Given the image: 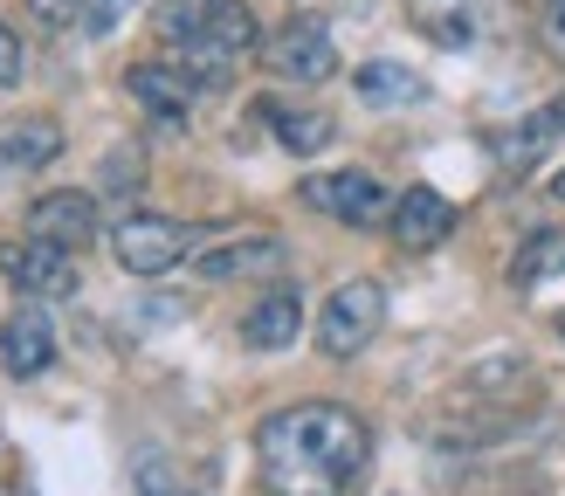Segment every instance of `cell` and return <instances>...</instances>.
<instances>
[{"mask_svg":"<svg viewBox=\"0 0 565 496\" xmlns=\"http://www.w3.org/2000/svg\"><path fill=\"white\" fill-rule=\"evenodd\" d=\"M42 21H76V0H28Z\"/></svg>","mask_w":565,"mask_h":496,"instance_id":"44dd1931","label":"cell"},{"mask_svg":"<svg viewBox=\"0 0 565 496\" xmlns=\"http://www.w3.org/2000/svg\"><path fill=\"white\" fill-rule=\"evenodd\" d=\"M303 331V296L297 290H276V296H263L256 311L242 317V338L256 345V352H282Z\"/></svg>","mask_w":565,"mask_h":496,"instance_id":"7c38bea8","label":"cell"},{"mask_svg":"<svg viewBox=\"0 0 565 496\" xmlns=\"http://www.w3.org/2000/svg\"><path fill=\"white\" fill-rule=\"evenodd\" d=\"M0 366H8L14 379H35V373L55 366V324H49V311H35V303L8 311V324H0Z\"/></svg>","mask_w":565,"mask_h":496,"instance_id":"9c48e42d","label":"cell"},{"mask_svg":"<svg viewBox=\"0 0 565 496\" xmlns=\"http://www.w3.org/2000/svg\"><path fill=\"white\" fill-rule=\"evenodd\" d=\"M256 462L276 496H345L365 468V421L331 400L282 407L256 434Z\"/></svg>","mask_w":565,"mask_h":496,"instance_id":"6da1fadb","label":"cell"},{"mask_svg":"<svg viewBox=\"0 0 565 496\" xmlns=\"http://www.w3.org/2000/svg\"><path fill=\"white\" fill-rule=\"evenodd\" d=\"M193 235L186 220H166V214H125L118 228H110V248H118V262L131 276H166L180 256H193Z\"/></svg>","mask_w":565,"mask_h":496,"instance_id":"277c9868","label":"cell"},{"mask_svg":"<svg viewBox=\"0 0 565 496\" xmlns=\"http://www.w3.org/2000/svg\"><path fill=\"white\" fill-rule=\"evenodd\" d=\"M386 324V290L373 283V276H359V283H338L331 303L318 311V345L331 358H352L373 345V331Z\"/></svg>","mask_w":565,"mask_h":496,"instance_id":"3957f363","label":"cell"},{"mask_svg":"<svg viewBox=\"0 0 565 496\" xmlns=\"http://www.w3.org/2000/svg\"><path fill=\"white\" fill-rule=\"evenodd\" d=\"M55 152H63V125L55 118H21V125L0 131V165H8V173H35Z\"/></svg>","mask_w":565,"mask_h":496,"instance_id":"4fadbf2b","label":"cell"},{"mask_svg":"<svg viewBox=\"0 0 565 496\" xmlns=\"http://www.w3.org/2000/svg\"><path fill=\"white\" fill-rule=\"evenodd\" d=\"M131 8H138V0H76V28H83V35H110Z\"/></svg>","mask_w":565,"mask_h":496,"instance_id":"d6986e66","label":"cell"},{"mask_svg":"<svg viewBox=\"0 0 565 496\" xmlns=\"http://www.w3.org/2000/svg\"><path fill=\"white\" fill-rule=\"evenodd\" d=\"M456 235V201H441L435 186H407L401 201H393V241L407 248V256H428Z\"/></svg>","mask_w":565,"mask_h":496,"instance_id":"ba28073f","label":"cell"},{"mask_svg":"<svg viewBox=\"0 0 565 496\" xmlns=\"http://www.w3.org/2000/svg\"><path fill=\"white\" fill-rule=\"evenodd\" d=\"M297 201H310V207L331 214V220H345V228H373L380 214H393V201L380 193L373 173H310L297 186Z\"/></svg>","mask_w":565,"mask_h":496,"instance_id":"8992f818","label":"cell"},{"mask_svg":"<svg viewBox=\"0 0 565 496\" xmlns=\"http://www.w3.org/2000/svg\"><path fill=\"white\" fill-rule=\"evenodd\" d=\"M558 269H565V235H558V228L531 235V241L518 248V262H511L518 283H545V276H558Z\"/></svg>","mask_w":565,"mask_h":496,"instance_id":"ac0fdd59","label":"cell"},{"mask_svg":"<svg viewBox=\"0 0 565 496\" xmlns=\"http://www.w3.org/2000/svg\"><path fill=\"white\" fill-rule=\"evenodd\" d=\"M263 63L282 76V83H324L331 69H338V48H331V28L324 21H310V14H297V21H282L276 35L263 42Z\"/></svg>","mask_w":565,"mask_h":496,"instance_id":"5b68a950","label":"cell"},{"mask_svg":"<svg viewBox=\"0 0 565 496\" xmlns=\"http://www.w3.org/2000/svg\"><path fill=\"white\" fill-rule=\"evenodd\" d=\"M407 14H414L420 35L441 42V48H469L476 42V8L469 0H407Z\"/></svg>","mask_w":565,"mask_h":496,"instance_id":"5bb4252c","label":"cell"},{"mask_svg":"<svg viewBox=\"0 0 565 496\" xmlns=\"http://www.w3.org/2000/svg\"><path fill=\"white\" fill-rule=\"evenodd\" d=\"M28 235L76 256V248L97 235V201H90V193H42V201L28 207Z\"/></svg>","mask_w":565,"mask_h":496,"instance_id":"30bf717a","label":"cell"},{"mask_svg":"<svg viewBox=\"0 0 565 496\" xmlns=\"http://www.w3.org/2000/svg\"><path fill=\"white\" fill-rule=\"evenodd\" d=\"M0 269H8V283H14L21 296H35V303L76 290V256H70V248H55V241H35V235L14 241L8 256H0Z\"/></svg>","mask_w":565,"mask_h":496,"instance_id":"52a82bcc","label":"cell"},{"mask_svg":"<svg viewBox=\"0 0 565 496\" xmlns=\"http://www.w3.org/2000/svg\"><path fill=\"white\" fill-rule=\"evenodd\" d=\"M159 35L173 42V63L193 83H228L235 55L256 48V14L242 0H166Z\"/></svg>","mask_w":565,"mask_h":496,"instance_id":"7a4b0ae2","label":"cell"},{"mask_svg":"<svg viewBox=\"0 0 565 496\" xmlns=\"http://www.w3.org/2000/svg\"><path fill=\"white\" fill-rule=\"evenodd\" d=\"M552 193H558V201H565V173H558V180H552Z\"/></svg>","mask_w":565,"mask_h":496,"instance_id":"603a6c76","label":"cell"},{"mask_svg":"<svg viewBox=\"0 0 565 496\" xmlns=\"http://www.w3.org/2000/svg\"><path fill=\"white\" fill-rule=\"evenodd\" d=\"M545 35H552V55H565V0H552V14H545Z\"/></svg>","mask_w":565,"mask_h":496,"instance_id":"7402d4cb","label":"cell"},{"mask_svg":"<svg viewBox=\"0 0 565 496\" xmlns=\"http://www.w3.org/2000/svg\"><path fill=\"white\" fill-rule=\"evenodd\" d=\"M269 125H276V138H282V145H290V152H318V145H331V118H324V110H269Z\"/></svg>","mask_w":565,"mask_h":496,"instance_id":"e0dca14e","label":"cell"},{"mask_svg":"<svg viewBox=\"0 0 565 496\" xmlns=\"http://www.w3.org/2000/svg\"><path fill=\"white\" fill-rule=\"evenodd\" d=\"M359 97L373 104V110L414 104V97H420V76H414V69H401V63H365V69H359Z\"/></svg>","mask_w":565,"mask_h":496,"instance_id":"2e32d148","label":"cell"},{"mask_svg":"<svg viewBox=\"0 0 565 496\" xmlns=\"http://www.w3.org/2000/svg\"><path fill=\"white\" fill-rule=\"evenodd\" d=\"M0 83H21V35L0 21Z\"/></svg>","mask_w":565,"mask_h":496,"instance_id":"ffe728a7","label":"cell"},{"mask_svg":"<svg viewBox=\"0 0 565 496\" xmlns=\"http://www.w3.org/2000/svg\"><path fill=\"white\" fill-rule=\"evenodd\" d=\"M263 269H282V241L276 235L228 241V248H214V256H201V276H214V283H228V276H263Z\"/></svg>","mask_w":565,"mask_h":496,"instance_id":"9a60e30c","label":"cell"},{"mask_svg":"<svg viewBox=\"0 0 565 496\" xmlns=\"http://www.w3.org/2000/svg\"><path fill=\"white\" fill-rule=\"evenodd\" d=\"M125 83H131V97L146 104L152 118H186V104L201 97V83H193L180 63H138Z\"/></svg>","mask_w":565,"mask_h":496,"instance_id":"8fae6325","label":"cell"}]
</instances>
